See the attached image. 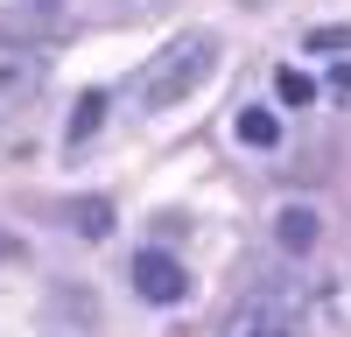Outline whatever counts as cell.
Here are the masks:
<instances>
[{"label": "cell", "mask_w": 351, "mask_h": 337, "mask_svg": "<svg viewBox=\"0 0 351 337\" xmlns=\"http://www.w3.org/2000/svg\"><path fill=\"white\" fill-rule=\"evenodd\" d=\"M106 112H112V105H106V92H84V99L71 105V127H64V140H71V148H84V140H92V134L106 127Z\"/></svg>", "instance_id": "obj_6"}, {"label": "cell", "mask_w": 351, "mask_h": 337, "mask_svg": "<svg viewBox=\"0 0 351 337\" xmlns=\"http://www.w3.org/2000/svg\"><path fill=\"white\" fill-rule=\"evenodd\" d=\"M330 99H351V56H344V64L330 71Z\"/></svg>", "instance_id": "obj_11"}, {"label": "cell", "mask_w": 351, "mask_h": 337, "mask_svg": "<svg viewBox=\"0 0 351 337\" xmlns=\"http://www.w3.org/2000/svg\"><path fill=\"white\" fill-rule=\"evenodd\" d=\"M0 260H21V246H14V239H8V232H0Z\"/></svg>", "instance_id": "obj_13"}, {"label": "cell", "mask_w": 351, "mask_h": 337, "mask_svg": "<svg viewBox=\"0 0 351 337\" xmlns=\"http://www.w3.org/2000/svg\"><path fill=\"white\" fill-rule=\"evenodd\" d=\"M225 337H295V302H281V295H253L246 309H232Z\"/></svg>", "instance_id": "obj_3"}, {"label": "cell", "mask_w": 351, "mask_h": 337, "mask_svg": "<svg viewBox=\"0 0 351 337\" xmlns=\"http://www.w3.org/2000/svg\"><path fill=\"white\" fill-rule=\"evenodd\" d=\"M134 295L141 302H155V309H176L190 295V274H183V260H176V253H134Z\"/></svg>", "instance_id": "obj_2"}, {"label": "cell", "mask_w": 351, "mask_h": 337, "mask_svg": "<svg viewBox=\"0 0 351 337\" xmlns=\"http://www.w3.org/2000/svg\"><path fill=\"white\" fill-rule=\"evenodd\" d=\"M28 14H36V21H43V28H49V21H56V14H64V0H28Z\"/></svg>", "instance_id": "obj_12"}, {"label": "cell", "mask_w": 351, "mask_h": 337, "mask_svg": "<svg viewBox=\"0 0 351 337\" xmlns=\"http://www.w3.org/2000/svg\"><path fill=\"white\" fill-rule=\"evenodd\" d=\"M274 239H281V253H309L316 239H324V218H316L309 204H281L274 211Z\"/></svg>", "instance_id": "obj_4"}, {"label": "cell", "mask_w": 351, "mask_h": 337, "mask_svg": "<svg viewBox=\"0 0 351 337\" xmlns=\"http://www.w3.org/2000/svg\"><path fill=\"white\" fill-rule=\"evenodd\" d=\"M309 49H316V56H324V49H330V56H344V49H351V28H316Z\"/></svg>", "instance_id": "obj_10"}, {"label": "cell", "mask_w": 351, "mask_h": 337, "mask_svg": "<svg viewBox=\"0 0 351 337\" xmlns=\"http://www.w3.org/2000/svg\"><path fill=\"white\" fill-rule=\"evenodd\" d=\"M64 218H71V232H84V239H106L112 232V204H106V197H77Z\"/></svg>", "instance_id": "obj_8"}, {"label": "cell", "mask_w": 351, "mask_h": 337, "mask_svg": "<svg viewBox=\"0 0 351 337\" xmlns=\"http://www.w3.org/2000/svg\"><path fill=\"white\" fill-rule=\"evenodd\" d=\"M232 134H239L246 148H274V140H281V120H274L267 105H246L239 120H232Z\"/></svg>", "instance_id": "obj_7"}, {"label": "cell", "mask_w": 351, "mask_h": 337, "mask_svg": "<svg viewBox=\"0 0 351 337\" xmlns=\"http://www.w3.org/2000/svg\"><path fill=\"white\" fill-rule=\"evenodd\" d=\"M274 92H281V105H309V99H316V77H302V71H281V77H274Z\"/></svg>", "instance_id": "obj_9"}, {"label": "cell", "mask_w": 351, "mask_h": 337, "mask_svg": "<svg viewBox=\"0 0 351 337\" xmlns=\"http://www.w3.org/2000/svg\"><path fill=\"white\" fill-rule=\"evenodd\" d=\"M43 84V56L36 49H0V105L8 99H28Z\"/></svg>", "instance_id": "obj_5"}, {"label": "cell", "mask_w": 351, "mask_h": 337, "mask_svg": "<svg viewBox=\"0 0 351 337\" xmlns=\"http://www.w3.org/2000/svg\"><path fill=\"white\" fill-rule=\"evenodd\" d=\"M211 71H218V42L204 36V28H190V36H176V42L155 56V64L141 71V105H148V112L183 105V99H190Z\"/></svg>", "instance_id": "obj_1"}]
</instances>
